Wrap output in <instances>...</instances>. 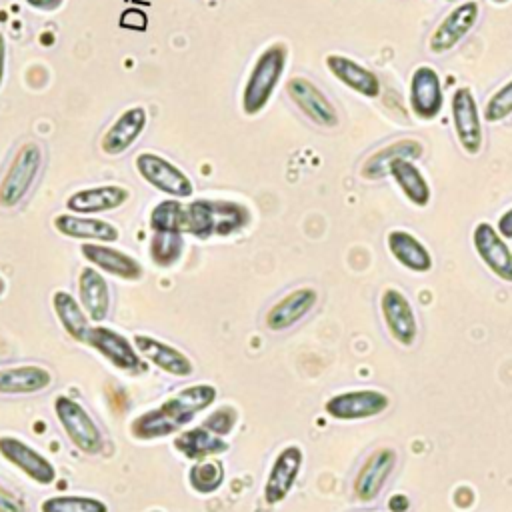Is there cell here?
Returning <instances> with one entry per match:
<instances>
[{"mask_svg":"<svg viewBox=\"0 0 512 512\" xmlns=\"http://www.w3.org/2000/svg\"><path fill=\"white\" fill-rule=\"evenodd\" d=\"M216 398V388L212 384H194L182 388L176 396L168 398L154 410L138 416L130 430L134 438L152 440L162 438L172 432H178L184 424H188L196 412L210 406Z\"/></svg>","mask_w":512,"mask_h":512,"instance_id":"6da1fadb","label":"cell"},{"mask_svg":"<svg viewBox=\"0 0 512 512\" xmlns=\"http://www.w3.org/2000/svg\"><path fill=\"white\" fill-rule=\"evenodd\" d=\"M248 222V208L232 200H194L188 204V232L202 240L234 234Z\"/></svg>","mask_w":512,"mask_h":512,"instance_id":"7a4b0ae2","label":"cell"},{"mask_svg":"<svg viewBox=\"0 0 512 512\" xmlns=\"http://www.w3.org/2000/svg\"><path fill=\"white\" fill-rule=\"evenodd\" d=\"M286 56H288V50L284 44H272L256 58L242 90L244 114L254 116L268 104L272 92L276 90L284 74Z\"/></svg>","mask_w":512,"mask_h":512,"instance_id":"3957f363","label":"cell"},{"mask_svg":"<svg viewBox=\"0 0 512 512\" xmlns=\"http://www.w3.org/2000/svg\"><path fill=\"white\" fill-rule=\"evenodd\" d=\"M42 166V150L34 142H26L14 154L4 178L0 180V206L14 208L30 192Z\"/></svg>","mask_w":512,"mask_h":512,"instance_id":"277c9868","label":"cell"},{"mask_svg":"<svg viewBox=\"0 0 512 512\" xmlns=\"http://www.w3.org/2000/svg\"><path fill=\"white\" fill-rule=\"evenodd\" d=\"M54 412L72 444L84 454H98L102 450V434L90 414L72 398L58 396L54 400Z\"/></svg>","mask_w":512,"mask_h":512,"instance_id":"5b68a950","label":"cell"},{"mask_svg":"<svg viewBox=\"0 0 512 512\" xmlns=\"http://www.w3.org/2000/svg\"><path fill=\"white\" fill-rule=\"evenodd\" d=\"M136 170L138 174L160 192L174 196V198H188L194 192V186L190 178L172 162L166 158L152 154V152H140L136 156Z\"/></svg>","mask_w":512,"mask_h":512,"instance_id":"8992f818","label":"cell"},{"mask_svg":"<svg viewBox=\"0 0 512 512\" xmlns=\"http://www.w3.org/2000/svg\"><path fill=\"white\" fill-rule=\"evenodd\" d=\"M452 110V124L456 138L464 152L478 154L482 148V124H480V110L476 98L468 86H460L454 90L450 100Z\"/></svg>","mask_w":512,"mask_h":512,"instance_id":"52a82bcc","label":"cell"},{"mask_svg":"<svg viewBox=\"0 0 512 512\" xmlns=\"http://www.w3.org/2000/svg\"><path fill=\"white\" fill-rule=\"evenodd\" d=\"M478 16H480V6L476 0L458 4L434 28L428 40V50L432 54H444L452 50L474 28Z\"/></svg>","mask_w":512,"mask_h":512,"instance_id":"ba28073f","label":"cell"},{"mask_svg":"<svg viewBox=\"0 0 512 512\" xmlns=\"http://www.w3.org/2000/svg\"><path fill=\"white\" fill-rule=\"evenodd\" d=\"M390 398L380 390H350L326 400L324 410L336 420H362L384 412Z\"/></svg>","mask_w":512,"mask_h":512,"instance_id":"9c48e42d","label":"cell"},{"mask_svg":"<svg viewBox=\"0 0 512 512\" xmlns=\"http://www.w3.org/2000/svg\"><path fill=\"white\" fill-rule=\"evenodd\" d=\"M286 94L300 108V112L322 128H334L338 124V114L324 92L312 84L308 78L294 76L286 82Z\"/></svg>","mask_w":512,"mask_h":512,"instance_id":"30bf717a","label":"cell"},{"mask_svg":"<svg viewBox=\"0 0 512 512\" xmlns=\"http://www.w3.org/2000/svg\"><path fill=\"white\" fill-rule=\"evenodd\" d=\"M380 310L392 338L402 346H412L418 334V322L408 298L398 288H386L380 298Z\"/></svg>","mask_w":512,"mask_h":512,"instance_id":"8fae6325","label":"cell"},{"mask_svg":"<svg viewBox=\"0 0 512 512\" xmlns=\"http://www.w3.org/2000/svg\"><path fill=\"white\" fill-rule=\"evenodd\" d=\"M472 242L482 262L498 278H502L504 282H512V250L498 234V230L488 222H480L472 232Z\"/></svg>","mask_w":512,"mask_h":512,"instance_id":"7c38bea8","label":"cell"},{"mask_svg":"<svg viewBox=\"0 0 512 512\" xmlns=\"http://www.w3.org/2000/svg\"><path fill=\"white\" fill-rule=\"evenodd\" d=\"M444 104L440 76L432 66H418L410 78V108L422 120H432Z\"/></svg>","mask_w":512,"mask_h":512,"instance_id":"4fadbf2b","label":"cell"},{"mask_svg":"<svg viewBox=\"0 0 512 512\" xmlns=\"http://www.w3.org/2000/svg\"><path fill=\"white\" fill-rule=\"evenodd\" d=\"M0 454L38 484H52L56 478L54 466L40 452L14 436L0 438Z\"/></svg>","mask_w":512,"mask_h":512,"instance_id":"5bb4252c","label":"cell"},{"mask_svg":"<svg viewBox=\"0 0 512 512\" xmlns=\"http://www.w3.org/2000/svg\"><path fill=\"white\" fill-rule=\"evenodd\" d=\"M302 460H304V454L298 446H286L276 456L264 484V500L268 504H278L288 496V492L292 490L300 474Z\"/></svg>","mask_w":512,"mask_h":512,"instance_id":"9a60e30c","label":"cell"},{"mask_svg":"<svg viewBox=\"0 0 512 512\" xmlns=\"http://www.w3.org/2000/svg\"><path fill=\"white\" fill-rule=\"evenodd\" d=\"M394 466H396V452L392 448H378L376 452H372L370 458L358 470L354 480V494L358 496V500L362 502L374 500L382 492Z\"/></svg>","mask_w":512,"mask_h":512,"instance_id":"2e32d148","label":"cell"},{"mask_svg":"<svg viewBox=\"0 0 512 512\" xmlns=\"http://www.w3.org/2000/svg\"><path fill=\"white\" fill-rule=\"evenodd\" d=\"M130 192L124 186L118 184H106V186H94V188H82L68 196L66 208L74 214H98V212H110L126 204Z\"/></svg>","mask_w":512,"mask_h":512,"instance_id":"e0dca14e","label":"cell"},{"mask_svg":"<svg viewBox=\"0 0 512 512\" xmlns=\"http://www.w3.org/2000/svg\"><path fill=\"white\" fill-rule=\"evenodd\" d=\"M146 120H148L146 110L140 106H132V108L124 110L112 122V126L104 132V136L100 140L102 152L108 156H118V154L126 152L142 134Z\"/></svg>","mask_w":512,"mask_h":512,"instance_id":"ac0fdd59","label":"cell"},{"mask_svg":"<svg viewBox=\"0 0 512 512\" xmlns=\"http://www.w3.org/2000/svg\"><path fill=\"white\" fill-rule=\"evenodd\" d=\"M326 68L332 72V76L336 80H340L350 90H354L366 98L380 96L382 86H380L378 76L372 70H368L366 66L358 64L356 60L342 56V54H328Z\"/></svg>","mask_w":512,"mask_h":512,"instance_id":"d6986e66","label":"cell"},{"mask_svg":"<svg viewBox=\"0 0 512 512\" xmlns=\"http://www.w3.org/2000/svg\"><path fill=\"white\" fill-rule=\"evenodd\" d=\"M318 294L314 288H296L278 300L266 314V326L274 332L286 330L302 320L316 304Z\"/></svg>","mask_w":512,"mask_h":512,"instance_id":"ffe728a7","label":"cell"},{"mask_svg":"<svg viewBox=\"0 0 512 512\" xmlns=\"http://www.w3.org/2000/svg\"><path fill=\"white\" fill-rule=\"evenodd\" d=\"M86 342L96 348L102 356H106L116 368L122 370H136L140 368V358L134 346L118 332L104 328V326H94L88 330Z\"/></svg>","mask_w":512,"mask_h":512,"instance_id":"44dd1931","label":"cell"},{"mask_svg":"<svg viewBox=\"0 0 512 512\" xmlns=\"http://www.w3.org/2000/svg\"><path fill=\"white\" fill-rule=\"evenodd\" d=\"M422 152H424L422 142L412 140V138H402V140L390 142L364 160V164L360 168V176L366 180H380L386 174H390V164L394 160H398V158L416 160L422 156Z\"/></svg>","mask_w":512,"mask_h":512,"instance_id":"7402d4cb","label":"cell"},{"mask_svg":"<svg viewBox=\"0 0 512 512\" xmlns=\"http://www.w3.org/2000/svg\"><path fill=\"white\" fill-rule=\"evenodd\" d=\"M80 250L84 258L92 262L96 268H100L102 272H108L124 280H138L142 276V266L126 252H120L104 244H92V242L82 244Z\"/></svg>","mask_w":512,"mask_h":512,"instance_id":"603a6c76","label":"cell"},{"mask_svg":"<svg viewBox=\"0 0 512 512\" xmlns=\"http://www.w3.org/2000/svg\"><path fill=\"white\" fill-rule=\"evenodd\" d=\"M54 226L60 234L78 240H100V242H114L120 236V230L100 218H90L82 214H60L54 218Z\"/></svg>","mask_w":512,"mask_h":512,"instance_id":"cb8c5ba5","label":"cell"},{"mask_svg":"<svg viewBox=\"0 0 512 512\" xmlns=\"http://www.w3.org/2000/svg\"><path fill=\"white\" fill-rule=\"evenodd\" d=\"M134 346L136 350L146 356L152 364H156L158 368H162L164 372L172 374V376H190L192 374V362L188 360V356H184L180 350L152 338L146 334H136L134 336Z\"/></svg>","mask_w":512,"mask_h":512,"instance_id":"d4e9b609","label":"cell"},{"mask_svg":"<svg viewBox=\"0 0 512 512\" xmlns=\"http://www.w3.org/2000/svg\"><path fill=\"white\" fill-rule=\"evenodd\" d=\"M388 250L396 262L412 272H428L432 268V256L428 248L410 232L406 230H392L388 232Z\"/></svg>","mask_w":512,"mask_h":512,"instance_id":"484cf974","label":"cell"},{"mask_svg":"<svg viewBox=\"0 0 512 512\" xmlns=\"http://www.w3.org/2000/svg\"><path fill=\"white\" fill-rule=\"evenodd\" d=\"M52 374L34 364L0 368V394H34L48 388Z\"/></svg>","mask_w":512,"mask_h":512,"instance_id":"4316f807","label":"cell"},{"mask_svg":"<svg viewBox=\"0 0 512 512\" xmlns=\"http://www.w3.org/2000/svg\"><path fill=\"white\" fill-rule=\"evenodd\" d=\"M78 294L82 308L94 322H102L108 316L110 308V294L108 284L100 272L94 268H82L78 276Z\"/></svg>","mask_w":512,"mask_h":512,"instance_id":"83f0119b","label":"cell"},{"mask_svg":"<svg viewBox=\"0 0 512 512\" xmlns=\"http://www.w3.org/2000/svg\"><path fill=\"white\" fill-rule=\"evenodd\" d=\"M390 176L394 178L396 186L414 206H426L430 202V186L418 166L412 160L398 158L390 164Z\"/></svg>","mask_w":512,"mask_h":512,"instance_id":"f1b7e54d","label":"cell"},{"mask_svg":"<svg viewBox=\"0 0 512 512\" xmlns=\"http://www.w3.org/2000/svg\"><path fill=\"white\" fill-rule=\"evenodd\" d=\"M52 306L54 312L58 316V320L62 322L64 330L78 342H86L88 336V316L84 314L86 310L74 300L72 294L64 292V290H56L52 296Z\"/></svg>","mask_w":512,"mask_h":512,"instance_id":"f546056e","label":"cell"},{"mask_svg":"<svg viewBox=\"0 0 512 512\" xmlns=\"http://www.w3.org/2000/svg\"><path fill=\"white\" fill-rule=\"evenodd\" d=\"M174 446L178 452H182L188 458H204V456H212L228 450V444L220 436L206 430L204 426L178 434L174 440Z\"/></svg>","mask_w":512,"mask_h":512,"instance_id":"4dcf8cb0","label":"cell"},{"mask_svg":"<svg viewBox=\"0 0 512 512\" xmlns=\"http://www.w3.org/2000/svg\"><path fill=\"white\" fill-rule=\"evenodd\" d=\"M150 228L154 232H188V206L178 198L162 200L150 212Z\"/></svg>","mask_w":512,"mask_h":512,"instance_id":"1f68e13d","label":"cell"},{"mask_svg":"<svg viewBox=\"0 0 512 512\" xmlns=\"http://www.w3.org/2000/svg\"><path fill=\"white\" fill-rule=\"evenodd\" d=\"M224 468L218 460H204L196 462L188 470V482L194 492L198 494H212L222 486Z\"/></svg>","mask_w":512,"mask_h":512,"instance_id":"d6a6232c","label":"cell"},{"mask_svg":"<svg viewBox=\"0 0 512 512\" xmlns=\"http://www.w3.org/2000/svg\"><path fill=\"white\" fill-rule=\"evenodd\" d=\"M182 250L184 238L180 232H154L150 240V256L162 268L172 266L182 256Z\"/></svg>","mask_w":512,"mask_h":512,"instance_id":"836d02e7","label":"cell"},{"mask_svg":"<svg viewBox=\"0 0 512 512\" xmlns=\"http://www.w3.org/2000/svg\"><path fill=\"white\" fill-rule=\"evenodd\" d=\"M42 512H108V506L92 496L62 494L50 496L40 506Z\"/></svg>","mask_w":512,"mask_h":512,"instance_id":"e575fe53","label":"cell"},{"mask_svg":"<svg viewBox=\"0 0 512 512\" xmlns=\"http://www.w3.org/2000/svg\"><path fill=\"white\" fill-rule=\"evenodd\" d=\"M512 114V80H508L502 88H498L484 106V120L486 122H500Z\"/></svg>","mask_w":512,"mask_h":512,"instance_id":"d590c367","label":"cell"},{"mask_svg":"<svg viewBox=\"0 0 512 512\" xmlns=\"http://www.w3.org/2000/svg\"><path fill=\"white\" fill-rule=\"evenodd\" d=\"M234 422H236L234 410L228 408V406H224V408L216 410L214 414H210V416L204 420V428L210 430L212 434L220 436V434H228V432L232 430Z\"/></svg>","mask_w":512,"mask_h":512,"instance_id":"8d00e7d4","label":"cell"},{"mask_svg":"<svg viewBox=\"0 0 512 512\" xmlns=\"http://www.w3.org/2000/svg\"><path fill=\"white\" fill-rule=\"evenodd\" d=\"M24 510H26L24 500L12 490L0 486V512H24Z\"/></svg>","mask_w":512,"mask_h":512,"instance_id":"74e56055","label":"cell"},{"mask_svg":"<svg viewBox=\"0 0 512 512\" xmlns=\"http://www.w3.org/2000/svg\"><path fill=\"white\" fill-rule=\"evenodd\" d=\"M496 230L502 238L510 240L512 238V208H508L500 218H498V224H496Z\"/></svg>","mask_w":512,"mask_h":512,"instance_id":"f35d334b","label":"cell"},{"mask_svg":"<svg viewBox=\"0 0 512 512\" xmlns=\"http://www.w3.org/2000/svg\"><path fill=\"white\" fill-rule=\"evenodd\" d=\"M410 506V500L404 494H394L388 500V510L390 512H406Z\"/></svg>","mask_w":512,"mask_h":512,"instance_id":"ab89813d","label":"cell"},{"mask_svg":"<svg viewBox=\"0 0 512 512\" xmlns=\"http://www.w3.org/2000/svg\"><path fill=\"white\" fill-rule=\"evenodd\" d=\"M30 6L38 8V10H56L62 6L64 0H26Z\"/></svg>","mask_w":512,"mask_h":512,"instance_id":"60d3db41","label":"cell"},{"mask_svg":"<svg viewBox=\"0 0 512 512\" xmlns=\"http://www.w3.org/2000/svg\"><path fill=\"white\" fill-rule=\"evenodd\" d=\"M4 74H6V38L0 32V86H2Z\"/></svg>","mask_w":512,"mask_h":512,"instance_id":"b9f144b4","label":"cell"}]
</instances>
